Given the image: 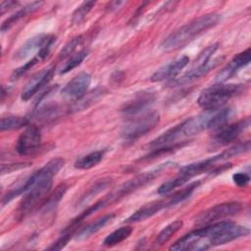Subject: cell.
I'll return each instance as SVG.
<instances>
[{"label": "cell", "instance_id": "6da1fadb", "mask_svg": "<svg viewBox=\"0 0 251 251\" xmlns=\"http://www.w3.org/2000/svg\"><path fill=\"white\" fill-rule=\"evenodd\" d=\"M65 161L62 158H54L46 163L38 171L30 175V186L24 194L17 209V216L20 220L26 217L36 209L39 204H43L52 188L53 177L64 167Z\"/></svg>", "mask_w": 251, "mask_h": 251}, {"label": "cell", "instance_id": "7a4b0ae2", "mask_svg": "<svg viewBox=\"0 0 251 251\" xmlns=\"http://www.w3.org/2000/svg\"><path fill=\"white\" fill-rule=\"evenodd\" d=\"M191 232L195 239L194 251H201L246 236L250 230L248 227L239 226L231 221H220L206 225Z\"/></svg>", "mask_w": 251, "mask_h": 251}, {"label": "cell", "instance_id": "3957f363", "mask_svg": "<svg viewBox=\"0 0 251 251\" xmlns=\"http://www.w3.org/2000/svg\"><path fill=\"white\" fill-rule=\"evenodd\" d=\"M221 21V15L211 13L203 15L182 25L164 39L161 47L165 51H174L185 46L202 32L215 26Z\"/></svg>", "mask_w": 251, "mask_h": 251}, {"label": "cell", "instance_id": "277c9868", "mask_svg": "<svg viewBox=\"0 0 251 251\" xmlns=\"http://www.w3.org/2000/svg\"><path fill=\"white\" fill-rule=\"evenodd\" d=\"M243 90V84L217 83L204 89L197 103L205 111H216L223 108L229 99L241 94Z\"/></svg>", "mask_w": 251, "mask_h": 251}, {"label": "cell", "instance_id": "5b68a950", "mask_svg": "<svg viewBox=\"0 0 251 251\" xmlns=\"http://www.w3.org/2000/svg\"><path fill=\"white\" fill-rule=\"evenodd\" d=\"M169 164L170 163L162 164L161 166H159L158 168H156L152 171L139 174V175L133 176L132 178L128 179L127 181L123 183L118 189H116L115 191H112L111 193L106 195L104 198L99 200L98 204H99L100 208L103 209L106 206L111 205V204L121 200L125 196L132 193L133 191H135V190L141 188L142 186L146 185L147 183L151 182L155 177H157L164 170H166L169 167Z\"/></svg>", "mask_w": 251, "mask_h": 251}, {"label": "cell", "instance_id": "8992f818", "mask_svg": "<svg viewBox=\"0 0 251 251\" xmlns=\"http://www.w3.org/2000/svg\"><path fill=\"white\" fill-rule=\"evenodd\" d=\"M160 115L157 111H150L140 116L131 117L122 129V136L126 142H132L148 131L152 130L159 123Z\"/></svg>", "mask_w": 251, "mask_h": 251}, {"label": "cell", "instance_id": "52a82bcc", "mask_svg": "<svg viewBox=\"0 0 251 251\" xmlns=\"http://www.w3.org/2000/svg\"><path fill=\"white\" fill-rule=\"evenodd\" d=\"M242 206L240 202H225L203 211L195 221L197 226H206L236 215Z\"/></svg>", "mask_w": 251, "mask_h": 251}, {"label": "cell", "instance_id": "ba28073f", "mask_svg": "<svg viewBox=\"0 0 251 251\" xmlns=\"http://www.w3.org/2000/svg\"><path fill=\"white\" fill-rule=\"evenodd\" d=\"M250 126V118L243 119L234 124L223 126L217 129L213 137V144L216 146H225L234 141Z\"/></svg>", "mask_w": 251, "mask_h": 251}, {"label": "cell", "instance_id": "9c48e42d", "mask_svg": "<svg viewBox=\"0 0 251 251\" xmlns=\"http://www.w3.org/2000/svg\"><path fill=\"white\" fill-rule=\"evenodd\" d=\"M91 83V75L88 73L81 72L74 76L62 89V96L68 100H78L86 92Z\"/></svg>", "mask_w": 251, "mask_h": 251}, {"label": "cell", "instance_id": "30bf717a", "mask_svg": "<svg viewBox=\"0 0 251 251\" xmlns=\"http://www.w3.org/2000/svg\"><path fill=\"white\" fill-rule=\"evenodd\" d=\"M41 142V134L36 126H27L17 141V152L20 155H28L33 153Z\"/></svg>", "mask_w": 251, "mask_h": 251}, {"label": "cell", "instance_id": "8fae6325", "mask_svg": "<svg viewBox=\"0 0 251 251\" xmlns=\"http://www.w3.org/2000/svg\"><path fill=\"white\" fill-rule=\"evenodd\" d=\"M251 52L250 48L235 55L228 64H226L216 75L215 80L217 83H225L227 79L233 76L241 68H244L250 63Z\"/></svg>", "mask_w": 251, "mask_h": 251}, {"label": "cell", "instance_id": "7c38bea8", "mask_svg": "<svg viewBox=\"0 0 251 251\" xmlns=\"http://www.w3.org/2000/svg\"><path fill=\"white\" fill-rule=\"evenodd\" d=\"M155 98L156 97L153 92L141 91L139 93H136L130 100L126 102L123 105L121 111L128 117L137 116L145 109H147L150 105H152L155 101Z\"/></svg>", "mask_w": 251, "mask_h": 251}, {"label": "cell", "instance_id": "4fadbf2b", "mask_svg": "<svg viewBox=\"0 0 251 251\" xmlns=\"http://www.w3.org/2000/svg\"><path fill=\"white\" fill-rule=\"evenodd\" d=\"M54 74L53 68H46L36 73L25 84L22 91L21 98L23 101H27L36 94L43 86H45L52 78Z\"/></svg>", "mask_w": 251, "mask_h": 251}, {"label": "cell", "instance_id": "5bb4252c", "mask_svg": "<svg viewBox=\"0 0 251 251\" xmlns=\"http://www.w3.org/2000/svg\"><path fill=\"white\" fill-rule=\"evenodd\" d=\"M189 63V58L187 56H181L164 66L159 68L150 77V80L153 82L164 81L174 78L178 75Z\"/></svg>", "mask_w": 251, "mask_h": 251}, {"label": "cell", "instance_id": "9a60e30c", "mask_svg": "<svg viewBox=\"0 0 251 251\" xmlns=\"http://www.w3.org/2000/svg\"><path fill=\"white\" fill-rule=\"evenodd\" d=\"M53 40H55V37L51 34L40 33L34 35L17 50V52L14 54V59L23 60L36 51L39 52L44 46Z\"/></svg>", "mask_w": 251, "mask_h": 251}, {"label": "cell", "instance_id": "2e32d148", "mask_svg": "<svg viewBox=\"0 0 251 251\" xmlns=\"http://www.w3.org/2000/svg\"><path fill=\"white\" fill-rule=\"evenodd\" d=\"M181 137H184L182 123L175 126L174 127H171L163 134H161L159 137L154 139L152 142L148 144V148L155 150L164 147H176V140L180 139Z\"/></svg>", "mask_w": 251, "mask_h": 251}, {"label": "cell", "instance_id": "e0dca14e", "mask_svg": "<svg viewBox=\"0 0 251 251\" xmlns=\"http://www.w3.org/2000/svg\"><path fill=\"white\" fill-rule=\"evenodd\" d=\"M218 162H221L219 155L211 157V158L203 160V161H200V162L192 163V164L182 167L179 170L178 175L186 177L187 179H190L191 177H193L195 176H198L202 173H206V172L213 170L216 166V163H218Z\"/></svg>", "mask_w": 251, "mask_h": 251}, {"label": "cell", "instance_id": "ac0fdd59", "mask_svg": "<svg viewBox=\"0 0 251 251\" xmlns=\"http://www.w3.org/2000/svg\"><path fill=\"white\" fill-rule=\"evenodd\" d=\"M166 208V201L165 200H158L151 203H147L146 205L142 206L138 210H136L131 216H129L126 219L127 223H137L144 220H147L154 215H156L158 212H160L162 209Z\"/></svg>", "mask_w": 251, "mask_h": 251}, {"label": "cell", "instance_id": "d6986e66", "mask_svg": "<svg viewBox=\"0 0 251 251\" xmlns=\"http://www.w3.org/2000/svg\"><path fill=\"white\" fill-rule=\"evenodd\" d=\"M42 4H43V2H41V1H33L31 3L25 5L22 9H20L18 12H16L15 14L10 16L3 22L2 25H1V31L5 32L7 30H9L21 19H23L25 16H27L28 14H31V13L35 12L36 10H38Z\"/></svg>", "mask_w": 251, "mask_h": 251}, {"label": "cell", "instance_id": "ffe728a7", "mask_svg": "<svg viewBox=\"0 0 251 251\" xmlns=\"http://www.w3.org/2000/svg\"><path fill=\"white\" fill-rule=\"evenodd\" d=\"M115 218V214L111 213V214H107L102 216L101 218L97 219L96 221L88 224L87 226H85L84 227H82L81 229H79V231L76 233L75 235V239L77 240H82V239H86L88 237H90L92 234L96 233L97 231H99L101 228H103L108 223H110L113 219Z\"/></svg>", "mask_w": 251, "mask_h": 251}, {"label": "cell", "instance_id": "44dd1931", "mask_svg": "<svg viewBox=\"0 0 251 251\" xmlns=\"http://www.w3.org/2000/svg\"><path fill=\"white\" fill-rule=\"evenodd\" d=\"M233 114L234 110L231 107H223L219 110L212 111L208 121L207 129H218L223 126H226Z\"/></svg>", "mask_w": 251, "mask_h": 251}, {"label": "cell", "instance_id": "7402d4cb", "mask_svg": "<svg viewBox=\"0 0 251 251\" xmlns=\"http://www.w3.org/2000/svg\"><path fill=\"white\" fill-rule=\"evenodd\" d=\"M221 62V59H216L213 61H210L208 64L201 66V67H197V68H191L186 74H184L178 80L177 82L180 84L183 83H188L191 82L195 79H198L199 77L205 75L207 73H209L211 70H213L214 68L217 67V65Z\"/></svg>", "mask_w": 251, "mask_h": 251}, {"label": "cell", "instance_id": "603a6c76", "mask_svg": "<svg viewBox=\"0 0 251 251\" xmlns=\"http://www.w3.org/2000/svg\"><path fill=\"white\" fill-rule=\"evenodd\" d=\"M104 154H105L104 150H96V151L90 152L78 158L75 162V168L78 170H89L97 166L102 161Z\"/></svg>", "mask_w": 251, "mask_h": 251}, {"label": "cell", "instance_id": "cb8c5ba5", "mask_svg": "<svg viewBox=\"0 0 251 251\" xmlns=\"http://www.w3.org/2000/svg\"><path fill=\"white\" fill-rule=\"evenodd\" d=\"M106 93V89L104 87H97L90 92H86L81 98L76 100L75 102V105L73 106V109L75 111L83 110L87 107H89L91 104L95 103L103 94Z\"/></svg>", "mask_w": 251, "mask_h": 251}, {"label": "cell", "instance_id": "d4e9b609", "mask_svg": "<svg viewBox=\"0 0 251 251\" xmlns=\"http://www.w3.org/2000/svg\"><path fill=\"white\" fill-rule=\"evenodd\" d=\"M182 221L181 220H176V221H174L173 223L169 224L168 226H166L157 235L154 243L157 245V246H161L165 243H167L172 237L173 235L177 232L180 227L182 226Z\"/></svg>", "mask_w": 251, "mask_h": 251}, {"label": "cell", "instance_id": "484cf974", "mask_svg": "<svg viewBox=\"0 0 251 251\" xmlns=\"http://www.w3.org/2000/svg\"><path fill=\"white\" fill-rule=\"evenodd\" d=\"M199 184H200L199 181L192 182L188 186H186V187L182 188L181 190L176 192L175 194L171 195L167 200H165L166 201V208L171 207V206H175L176 204H179V203L183 202L184 200H186L187 198H189L190 195L198 187Z\"/></svg>", "mask_w": 251, "mask_h": 251}, {"label": "cell", "instance_id": "4316f807", "mask_svg": "<svg viewBox=\"0 0 251 251\" xmlns=\"http://www.w3.org/2000/svg\"><path fill=\"white\" fill-rule=\"evenodd\" d=\"M67 189H68V186L65 183H62V184L58 185L56 187V189L54 190V192L52 194L48 195V197L44 201V203L42 205L43 212L47 213V214L52 212L56 208V206L58 205V203L60 202V200L64 196V194L66 193Z\"/></svg>", "mask_w": 251, "mask_h": 251}, {"label": "cell", "instance_id": "83f0119b", "mask_svg": "<svg viewBox=\"0 0 251 251\" xmlns=\"http://www.w3.org/2000/svg\"><path fill=\"white\" fill-rule=\"evenodd\" d=\"M29 125V120L25 117L20 116H8L3 117L0 123V129L1 131L4 130H12V129H19Z\"/></svg>", "mask_w": 251, "mask_h": 251}, {"label": "cell", "instance_id": "f1b7e54d", "mask_svg": "<svg viewBox=\"0 0 251 251\" xmlns=\"http://www.w3.org/2000/svg\"><path fill=\"white\" fill-rule=\"evenodd\" d=\"M132 232V228L130 226H122L115 231L111 232L109 235L106 236V238L103 241V244L105 246L111 247L114 245H117L126 239Z\"/></svg>", "mask_w": 251, "mask_h": 251}, {"label": "cell", "instance_id": "f546056e", "mask_svg": "<svg viewBox=\"0 0 251 251\" xmlns=\"http://www.w3.org/2000/svg\"><path fill=\"white\" fill-rule=\"evenodd\" d=\"M111 184V179L109 178H103V179H99L98 181H96L87 191L86 193L80 198L79 202L77 203L78 206H82L85 203H87L89 200H91L96 194L100 193L101 191L105 190L109 185Z\"/></svg>", "mask_w": 251, "mask_h": 251}, {"label": "cell", "instance_id": "4dcf8cb0", "mask_svg": "<svg viewBox=\"0 0 251 251\" xmlns=\"http://www.w3.org/2000/svg\"><path fill=\"white\" fill-rule=\"evenodd\" d=\"M88 53H89L88 50L83 49L71 55L70 58L67 60V62L64 64V66L61 68L60 74H67L70 71L76 68L77 66H79L83 62V60L88 56Z\"/></svg>", "mask_w": 251, "mask_h": 251}, {"label": "cell", "instance_id": "1f68e13d", "mask_svg": "<svg viewBox=\"0 0 251 251\" xmlns=\"http://www.w3.org/2000/svg\"><path fill=\"white\" fill-rule=\"evenodd\" d=\"M249 150H250V141L247 140L245 142L238 143L236 145L229 147L228 149H226L224 152H222L221 154H219V156H220L221 160L224 161V160H227L229 158L238 156L240 154H243L245 152H248Z\"/></svg>", "mask_w": 251, "mask_h": 251}, {"label": "cell", "instance_id": "d6a6232c", "mask_svg": "<svg viewBox=\"0 0 251 251\" xmlns=\"http://www.w3.org/2000/svg\"><path fill=\"white\" fill-rule=\"evenodd\" d=\"M58 113L59 108L57 105H45L35 110L32 114V117L38 121H47L57 117Z\"/></svg>", "mask_w": 251, "mask_h": 251}, {"label": "cell", "instance_id": "836d02e7", "mask_svg": "<svg viewBox=\"0 0 251 251\" xmlns=\"http://www.w3.org/2000/svg\"><path fill=\"white\" fill-rule=\"evenodd\" d=\"M187 180H188V179H187L186 177H184V176L178 175L177 176H176V177H174V178H172V179H169V180L165 181L164 183H162V184L159 186L157 192H158V194H160V195L168 194V193H170L172 190H174L175 188H176V187L181 186L182 184H184Z\"/></svg>", "mask_w": 251, "mask_h": 251}, {"label": "cell", "instance_id": "e575fe53", "mask_svg": "<svg viewBox=\"0 0 251 251\" xmlns=\"http://www.w3.org/2000/svg\"><path fill=\"white\" fill-rule=\"evenodd\" d=\"M218 47H219V44L215 43V44H212V45L208 46L207 48H205L201 53H199L198 57L195 59L191 68H197V67H201V66L208 64L211 61L212 56L217 51Z\"/></svg>", "mask_w": 251, "mask_h": 251}, {"label": "cell", "instance_id": "d590c367", "mask_svg": "<svg viewBox=\"0 0 251 251\" xmlns=\"http://www.w3.org/2000/svg\"><path fill=\"white\" fill-rule=\"evenodd\" d=\"M95 5V1H84L82 2L73 13L72 21L74 24H79L83 19L86 17V15L91 11L93 6Z\"/></svg>", "mask_w": 251, "mask_h": 251}, {"label": "cell", "instance_id": "8d00e7d4", "mask_svg": "<svg viewBox=\"0 0 251 251\" xmlns=\"http://www.w3.org/2000/svg\"><path fill=\"white\" fill-rule=\"evenodd\" d=\"M40 61V58L38 56L33 57L31 60H29L28 62L25 63L23 66L15 69L11 75V80H17L20 77H22L25 73H27L32 67H34L38 62Z\"/></svg>", "mask_w": 251, "mask_h": 251}, {"label": "cell", "instance_id": "74e56055", "mask_svg": "<svg viewBox=\"0 0 251 251\" xmlns=\"http://www.w3.org/2000/svg\"><path fill=\"white\" fill-rule=\"evenodd\" d=\"M82 41V37L81 36H76L74 37L73 39H71L61 50V52L59 53V58L60 59H64L68 56H71V54H73V52L75 50V48L81 43Z\"/></svg>", "mask_w": 251, "mask_h": 251}, {"label": "cell", "instance_id": "f35d334b", "mask_svg": "<svg viewBox=\"0 0 251 251\" xmlns=\"http://www.w3.org/2000/svg\"><path fill=\"white\" fill-rule=\"evenodd\" d=\"M72 234H73V230H64L63 234L55 242H53L47 249L48 250H61V249H63L67 245L69 240L71 239Z\"/></svg>", "mask_w": 251, "mask_h": 251}, {"label": "cell", "instance_id": "ab89813d", "mask_svg": "<svg viewBox=\"0 0 251 251\" xmlns=\"http://www.w3.org/2000/svg\"><path fill=\"white\" fill-rule=\"evenodd\" d=\"M232 179L237 186L245 187L250 181V176L247 173H236L232 176Z\"/></svg>", "mask_w": 251, "mask_h": 251}, {"label": "cell", "instance_id": "60d3db41", "mask_svg": "<svg viewBox=\"0 0 251 251\" xmlns=\"http://www.w3.org/2000/svg\"><path fill=\"white\" fill-rule=\"evenodd\" d=\"M29 166L28 163H17V164H9V165H2L1 166V174L4 175V174H7V173H11L13 171H16V170H20V169H23V168H25Z\"/></svg>", "mask_w": 251, "mask_h": 251}, {"label": "cell", "instance_id": "b9f144b4", "mask_svg": "<svg viewBox=\"0 0 251 251\" xmlns=\"http://www.w3.org/2000/svg\"><path fill=\"white\" fill-rule=\"evenodd\" d=\"M18 4H19V2H17V1H12V0L1 1V3H0L1 15H4L8 10H10L11 8H13L14 6H17Z\"/></svg>", "mask_w": 251, "mask_h": 251}]
</instances>
